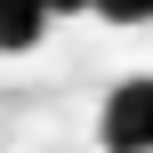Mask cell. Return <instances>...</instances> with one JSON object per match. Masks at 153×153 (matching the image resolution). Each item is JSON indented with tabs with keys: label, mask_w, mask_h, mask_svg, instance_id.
<instances>
[{
	"label": "cell",
	"mask_w": 153,
	"mask_h": 153,
	"mask_svg": "<svg viewBox=\"0 0 153 153\" xmlns=\"http://www.w3.org/2000/svg\"><path fill=\"white\" fill-rule=\"evenodd\" d=\"M97 137H105L113 153H153V73H129V81L105 89Z\"/></svg>",
	"instance_id": "obj_1"
},
{
	"label": "cell",
	"mask_w": 153,
	"mask_h": 153,
	"mask_svg": "<svg viewBox=\"0 0 153 153\" xmlns=\"http://www.w3.org/2000/svg\"><path fill=\"white\" fill-rule=\"evenodd\" d=\"M48 0H0V56H32L48 40Z\"/></svg>",
	"instance_id": "obj_2"
},
{
	"label": "cell",
	"mask_w": 153,
	"mask_h": 153,
	"mask_svg": "<svg viewBox=\"0 0 153 153\" xmlns=\"http://www.w3.org/2000/svg\"><path fill=\"white\" fill-rule=\"evenodd\" d=\"M89 16H105V24H153V0H89Z\"/></svg>",
	"instance_id": "obj_3"
},
{
	"label": "cell",
	"mask_w": 153,
	"mask_h": 153,
	"mask_svg": "<svg viewBox=\"0 0 153 153\" xmlns=\"http://www.w3.org/2000/svg\"><path fill=\"white\" fill-rule=\"evenodd\" d=\"M48 16H89V0H48Z\"/></svg>",
	"instance_id": "obj_4"
}]
</instances>
